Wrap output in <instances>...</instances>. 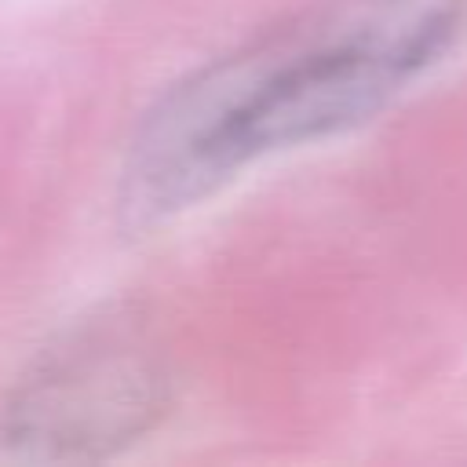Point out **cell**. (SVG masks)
Segmentation results:
<instances>
[{"mask_svg": "<svg viewBox=\"0 0 467 467\" xmlns=\"http://www.w3.org/2000/svg\"><path fill=\"white\" fill-rule=\"evenodd\" d=\"M467 0H336L182 77L131 139L120 204L157 223L244 164L379 113L460 33Z\"/></svg>", "mask_w": 467, "mask_h": 467, "instance_id": "obj_1", "label": "cell"}, {"mask_svg": "<svg viewBox=\"0 0 467 467\" xmlns=\"http://www.w3.org/2000/svg\"><path fill=\"white\" fill-rule=\"evenodd\" d=\"M171 379L142 332L91 325L58 343L0 405V456L91 460L146 434Z\"/></svg>", "mask_w": 467, "mask_h": 467, "instance_id": "obj_2", "label": "cell"}]
</instances>
